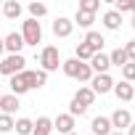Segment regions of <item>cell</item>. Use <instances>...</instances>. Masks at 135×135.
<instances>
[{
    "label": "cell",
    "instance_id": "cell-1",
    "mask_svg": "<svg viewBox=\"0 0 135 135\" xmlns=\"http://www.w3.org/2000/svg\"><path fill=\"white\" fill-rule=\"evenodd\" d=\"M93 101H95V93H93L90 88H80V90L74 93L72 103H69V114H72V117H82V114L93 106Z\"/></svg>",
    "mask_w": 135,
    "mask_h": 135
},
{
    "label": "cell",
    "instance_id": "cell-2",
    "mask_svg": "<svg viewBox=\"0 0 135 135\" xmlns=\"http://www.w3.org/2000/svg\"><path fill=\"white\" fill-rule=\"evenodd\" d=\"M40 66H42L45 74H48V72H56L58 66H61V53H58L56 45H45V48L40 50Z\"/></svg>",
    "mask_w": 135,
    "mask_h": 135
},
{
    "label": "cell",
    "instance_id": "cell-3",
    "mask_svg": "<svg viewBox=\"0 0 135 135\" xmlns=\"http://www.w3.org/2000/svg\"><path fill=\"white\" fill-rule=\"evenodd\" d=\"M21 40H24V45H37V42H42V27H40L37 19H27V21L21 24Z\"/></svg>",
    "mask_w": 135,
    "mask_h": 135
},
{
    "label": "cell",
    "instance_id": "cell-4",
    "mask_svg": "<svg viewBox=\"0 0 135 135\" xmlns=\"http://www.w3.org/2000/svg\"><path fill=\"white\" fill-rule=\"evenodd\" d=\"M24 64H27V58H24L21 53H16V56H3V61H0V74H6V77L21 74V72H24Z\"/></svg>",
    "mask_w": 135,
    "mask_h": 135
},
{
    "label": "cell",
    "instance_id": "cell-5",
    "mask_svg": "<svg viewBox=\"0 0 135 135\" xmlns=\"http://www.w3.org/2000/svg\"><path fill=\"white\" fill-rule=\"evenodd\" d=\"M90 90H93L95 95H103V93L114 90V80H111L109 74H93V80H90Z\"/></svg>",
    "mask_w": 135,
    "mask_h": 135
},
{
    "label": "cell",
    "instance_id": "cell-6",
    "mask_svg": "<svg viewBox=\"0 0 135 135\" xmlns=\"http://www.w3.org/2000/svg\"><path fill=\"white\" fill-rule=\"evenodd\" d=\"M24 80H27L29 90H40V88H45V82H48V74H45L42 69H37V72H32V69H24Z\"/></svg>",
    "mask_w": 135,
    "mask_h": 135
},
{
    "label": "cell",
    "instance_id": "cell-7",
    "mask_svg": "<svg viewBox=\"0 0 135 135\" xmlns=\"http://www.w3.org/2000/svg\"><path fill=\"white\" fill-rule=\"evenodd\" d=\"M109 119H111V127H117V132H122V130H127V127L132 124V114H130L127 109H117Z\"/></svg>",
    "mask_w": 135,
    "mask_h": 135
},
{
    "label": "cell",
    "instance_id": "cell-8",
    "mask_svg": "<svg viewBox=\"0 0 135 135\" xmlns=\"http://www.w3.org/2000/svg\"><path fill=\"white\" fill-rule=\"evenodd\" d=\"M90 69H93V74H109V66H111V61H109V56L106 53H93V58H90Z\"/></svg>",
    "mask_w": 135,
    "mask_h": 135
},
{
    "label": "cell",
    "instance_id": "cell-9",
    "mask_svg": "<svg viewBox=\"0 0 135 135\" xmlns=\"http://www.w3.org/2000/svg\"><path fill=\"white\" fill-rule=\"evenodd\" d=\"M3 42H6V53H8V56H16V53H21V48H24L21 32H11V35H6Z\"/></svg>",
    "mask_w": 135,
    "mask_h": 135
},
{
    "label": "cell",
    "instance_id": "cell-10",
    "mask_svg": "<svg viewBox=\"0 0 135 135\" xmlns=\"http://www.w3.org/2000/svg\"><path fill=\"white\" fill-rule=\"evenodd\" d=\"M53 130H58L61 135L74 132V117H72V114H58V117L53 119Z\"/></svg>",
    "mask_w": 135,
    "mask_h": 135
},
{
    "label": "cell",
    "instance_id": "cell-11",
    "mask_svg": "<svg viewBox=\"0 0 135 135\" xmlns=\"http://www.w3.org/2000/svg\"><path fill=\"white\" fill-rule=\"evenodd\" d=\"M82 42H85L93 53H103V42H106V40H103V35H101V32L88 29V35H85V40H82Z\"/></svg>",
    "mask_w": 135,
    "mask_h": 135
},
{
    "label": "cell",
    "instance_id": "cell-12",
    "mask_svg": "<svg viewBox=\"0 0 135 135\" xmlns=\"http://www.w3.org/2000/svg\"><path fill=\"white\" fill-rule=\"evenodd\" d=\"M72 29H74V21L66 19V16H58V19L53 21V35H56V37H69Z\"/></svg>",
    "mask_w": 135,
    "mask_h": 135
},
{
    "label": "cell",
    "instance_id": "cell-13",
    "mask_svg": "<svg viewBox=\"0 0 135 135\" xmlns=\"http://www.w3.org/2000/svg\"><path fill=\"white\" fill-rule=\"evenodd\" d=\"M90 130H93V135H111V132H114L109 117H95V119L90 122Z\"/></svg>",
    "mask_w": 135,
    "mask_h": 135
},
{
    "label": "cell",
    "instance_id": "cell-14",
    "mask_svg": "<svg viewBox=\"0 0 135 135\" xmlns=\"http://www.w3.org/2000/svg\"><path fill=\"white\" fill-rule=\"evenodd\" d=\"M8 85H11V95H16V98L29 90V85H27V80H24V72H21V74H13Z\"/></svg>",
    "mask_w": 135,
    "mask_h": 135
},
{
    "label": "cell",
    "instance_id": "cell-15",
    "mask_svg": "<svg viewBox=\"0 0 135 135\" xmlns=\"http://www.w3.org/2000/svg\"><path fill=\"white\" fill-rule=\"evenodd\" d=\"M114 95L119 98V101H132V95H135V90H132V85L130 82H114Z\"/></svg>",
    "mask_w": 135,
    "mask_h": 135
},
{
    "label": "cell",
    "instance_id": "cell-16",
    "mask_svg": "<svg viewBox=\"0 0 135 135\" xmlns=\"http://www.w3.org/2000/svg\"><path fill=\"white\" fill-rule=\"evenodd\" d=\"M19 106H21V103H19V98H16V95H11V93L0 98V109H3V114H8V117H13Z\"/></svg>",
    "mask_w": 135,
    "mask_h": 135
},
{
    "label": "cell",
    "instance_id": "cell-17",
    "mask_svg": "<svg viewBox=\"0 0 135 135\" xmlns=\"http://www.w3.org/2000/svg\"><path fill=\"white\" fill-rule=\"evenodd\" d=\"M21 11H24V8H21L19 0H6V3H3V13H6V19H11V21H13V19H19V16H21Z\"/></svg>",
    "mask_w": 135,
    "mask_h": 135
},
{
    "label": "cell",
    "instance_id": "cell-18",
    "mask_svg": "<svg viewBox=\"0 0 135 135\" xmlns=\"http://www.w3.org/2000/svg\"><path fill=\"white\" fill-rule=\"evenodd\" d=\"M80 64H82V61H77V58H66V61H61V69H64L66 77H74V80H77V74H80Z\"/></svg>",
    "mask_w": 135,
    "mask_h": 135
},
{
    "label": "cell",
    "instance_id": "cell-19",
    "mask_svg": "<svg viewBox=\"0 0 135 135\" xmlns=\"http://www.w3.org/2000/svg\"><path fill=\"white\" fill-rule=\"evenodd\" d=\"M103 27L111 29V32L119 29V27H122V16H119L117 11H106V13H103Z\"/></svg>",
    "mask_w": 135,
    "mask_h": 135
},
{
    "label": "cell",
    "instance_id": "cell-20",
    "mask_svg": "<svg viewBox=\"0 0 135 135\" xmlns=\"http://www.w3.org/2000/svg\"><path fill=\"white\" fill-rule=\"evenodd\" d=\"M13 130H16L19 135H32V132H35V122L27 119V117H21V119L13 122Z\"/></svg>",
    "mask_w": 135,
    "mask_h": 135
},
{
    "label": "cell",
    "instance_id": "cell-21",
    "mask_svg": "<svg viewBox=\"0 0 135 135\" xmlns=\"http://www.w3.org/2000/svg\"><path fill=\"white\" fill-rule=\"evenodd\" d=\"M95 21V13H88V11H80L77 8V16H74V24H80L82 29H90Z\"/></svg>",
    "mask_w": 135,
    "mask_h": 135
},
{
    "label": "cell",
    "instance_id": "cell-22",
    "mask_svg": "<svg viewBox=\"0 0 135 135\" xmlns=\"http://www.w3.org/2000/svg\"><path fill=\"white\" fill-rule=\"evenodd\" d=\"M109 61H111V66H119V69H122L124 64H130V61H127V53H124V48H117V50H111V53H109Z\"/></svg>",
    "mask_w": 135,
    "mask_h": 135
},
{
    "label": "cell",
    "instance_id": "cell-23",
    "mask_svg": "<svg viewBox=\"0 0 135 135\" xmlns=\"http://www.w3.org/2000/svg\"><path fill=\"white\" fill-rule=\"evenodd\" d=\"M50 130H53V119L40 117V119L35 122V132H37V135H50Z\"/></svg>",
    "mask_w": 135,
    "mask_h": 135
},
{
    "label": "cell",
    "instance_id": "cell-24",
    "mask_svg": "<svg viewBox=\"0 0 135 135\" xmlns=\"http://www.w3.org/2000/svg\"><path fill=\"white\" fill-rule=\"evenodd\" d=\"M111 11H117L119 16L122 13H135V0H117Z\"/></svg>",
    "mask_w": 135,
    "mask_h": 135
},
{
    "label": "cell",
    "instance_id": "cell-25",
    "mask_svg": "<svg viewBox=\"0 0 135 135\" xmlns=\"http://www.w3.org/2000/svg\"><path fill=\"white\" fill-rule=\"evenodd\" d=\"M74 58L85 64V61H90V58H93V50H90V48H88L85 42H80V45L74 48Z\"/></svg>",
    "mask_w": 135,
    "mask_h": 135
},
{
    "label": "cell",
    "instance_id": "cell-26",
    "mask_svg": "<svg viewBox=\"0 0 135 135\" xmlns=\"http://www.w3.org/2000/svg\"><path fill=\"white\" fill-rule=\"evenodd\" d=\"M29 13H32V19H40V16H45V13H48V6H45V3H37V0H35V3H29Z\"/></svg>",
    "mask_w": 135,
    "mask_h": 135
},
{
    "label": "cell",
    "instance_id": "cell-27",
    "mask_svg": "<svg viewBox=\"0 0 135 135\" xmlns=\"http://www.w3.org/2000/svg\"><path fill=\"white\" fill-rule=\"evenodd\" d=\"M101 8L98 0H80V11H88V13H95Z\"/></svg>",
    "mask_w": 135,
    "mask_h": 135
},
{
    "label": "cell",
    "instance_id": "cell-28",
    "mask_svg": "<svg viewBox=\"0 0 135 135\" xmlns=\"http://www.w3.org/2000/svg\"><path fill=\"white\" fill-rule=\"evenodd\" d=\"M77 80H80V82H90V80H93V69H90L88 64H80V74H77Z\"/></svg>",
    "mask_w": 135,
    "mask_h": 135
},
{
    "label": "cell",
    "instance_id": "cell-29",
    "mask_svg": "<svg viewBox=\"0 0 135 135\" xmlns=\"http://www.w3.org/2000/svg\"><path fill=\"white\" fill-rule=\"evenodd\" d=\"M11 130H13V117L0 114V132H11Z\"/></svg>",
    "mask_w": 135,
    "mask_h": 135
},
{
    "label": "cell",
    "instance_id": "cell-30",
    "mask_svg": "<svg viewBox=\"0 0 135 135\" xmlns=\"http://www.w3.org/2000/svg\"><path fill=\"white\" fill-rule=\"evenodd\" d=\"M122 77H124V82H132L135 80V64H124L122 66Z\"/></svg>",
    "mask_w": 135,
    "mask_h": 135
},
{
    "label": "cell",
    "instance_id": "cell-31",
    "mask_svg": "<svg viewBox=\"0 0 135 135\" xmlns=\"http://www.w3.org/2000/svg\"><path fill=\"white\" fill-rule=\"evenodd\" d=\"M124 53H127V61L135 64V40H130V42L124 45Z\"/></svg>",
    "mask_w": 135,
    "mask_h": 135
},
{
    "label": "cell",
    "instance_id": "cell-32",
    "mask_svg": "<svg viewBox=\"0 0 135 135\" xmlns=\"http://www.w3.org/2000/svg\"><path fill=\"white\" fill-rule=\"evenodd\" d=\"M3 53H6V42H3V37H0V58H3Z\"/></svg>",
    "mask_w": 135,
    "mask_h": 135
},
{
    "label": "cell",
    "instance_id": "cell-33",
    "mask_svg": "<svg viewBox=\"0 0 135 135\" xmlns=\"http://www.w3.org/2000/svg\"><path fill=\"white\" fill-rule=\"evenodd\" d=\"M127 135H135V122H132V124L127 127Z\"/></svg>",
    "mask_w": 135,
    "mask_h": 135
},
{
    "label": "cell",
    "instance_id": "cell-34",
    "mask_svg": "<svg viewBox=\"0 0 135 135\" xmlns=\"http://www.w3.org/2000/svg\"><path fill=\"white\" fill-rule=\"evenodd\" d=\"M130 24H132V29H135V13H132V21H130Z\"/></svg>",
    "mask_w": 135,
    "mask_h": 135
},
{
    "label": "cell",
    "instance_id": "cell-35",
    "mask_svg": "<svg viewBox=\"0 0 135 135\" xmlns=\"http://www.w3.org/2000/svg\"><path fill=\"white\" fill-rule=\"evenodd\" d=\"M111 135H124V132H117V130H114V132H111Z\"/></svg>",
    "mask_w": 135,
    "mask_h": 135
},
{
    "label": "cell",
    "instance_id": "cell-36",
    "mask_svg": "<svg viewBox=\"0 0 135 135\" xmlns=\"http://www.w3.org/2000/svg\"><path fill=\"white\" fill-rule=\"evenodd\" d=\"M69 135H77V132H69Z\"/></svg>",
    "mask_w": 135,
    "mask_h": 135
},
{
    "label": "cell",
    "instance_id": "cell-37",
    "mask_svg": "<svg viewBox=\"0 0 135 135\" xmlns=\"http://www.w3.org/2000/svg\"><path fill=\"white\" fill-rule=\"evenodd\" d=\"M0 8H3V3H0Z\"/></svg>",
    "mask_w": 135,
    "mask_h": 135
},
{
    "label": "cell",
    "instance_id": "cell-38",
    "mask_svg": "<svg viewBox=\"0 0 135 135\" xmlns=\"http://www.w3.org/2000/svg\"><path fill=\"white\" fill-rule=\"evenodd\" d=\"M0 98H3V93H0Z\"/></svg>",
    "mask_w": 135,
    "mask_h": 135
},
{
    "label": "cell",
    "instance_id": "cell-39",
    "mask_svg": "<svg viewBox=\"0 0 135 135\" xmlns=\"http://www.w3.org/2000/svg\"><path fill=\"white\" fill-rule=\"evenodd\" d=\"M132 101H135V95H132Z\"/></svg>",
    "mask_w": 135,
    "mask_h": 135
},
{
    "label": "cell",
    "instance_id": "cell-40",
    "mask_svg": "<svg viewBox=\"0 0 135 135\" xmlns=\"http://www.w3.org/2000/svg\"><path fill=\"white\" fill-rule=\"evenodd\" d=\"M32 135H37V132H32Z\"/></svg>",
    "mask_w": 135,
    "mask_h": 135
}]
</instances>
